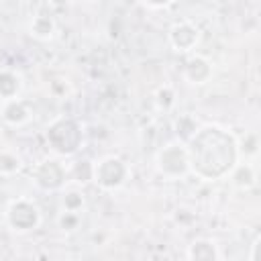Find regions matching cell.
<instances>
[{
  "label": "cell",
  "instance_id": "6da1fadb",
  "mask_svg": "<svg viewBox=\"0 0 261 261\" xmlns=\"http://www.w3.org/2000/svg\"><path fill=\"white\" fill-rule=\"evenodd\" d=\"M190 169L202 179H218L237 165L239 145L234 137L214 124L198 128L186 145Z\"/></svg>",
  "mask_w": 261,
  "mask_h": 261
},
{
  "label": "cell",
  "instance_id": "7a4b0ae2",
  "mask_svg": "<svg viewBox=\"0 0 261 261\" xmlns=\"http://www.w3.org/2000/svg\"><path fill=\"white\" fill-rule=\"evenodd\" d=\"M47 143L59 155H71L82 145V130L71 118H57L47 128Z\"/></svg>",
  "mask_w": 261,
  "mask_h": 261
},
{
  "label": "cell",
  "instance_id": "3957f363",
  "mask_svg": "<svg viewBox=\"0 0 261 261\" xmlns=\"http://www.w3.org/2000/svg\"><path fill=\"white\" fill-rule=\"evenodd\" d=\"M157 169L165 177H171V179L184 177L190 171L186 145L181 141H171L165 147H161L157 153Z\"/></svg>",
  "mask_w": 261,
  "mask_h": 261
},
{
  "label": "cell",
  "instance_id": "277c9868",
  "mask_svg": "<svg viewBox=\"0 0 261 261\" xmlns=\"http://www.w3.org/2000/svg\"><path fill=\"white\" fill-rule=\"evenodd\" d=\"M128 175V167L122 159L118 157H104L102 161H98L94 165V173H92V179L104 188V190H116L124 184Z\"/></svg>",
  "mask_w": 261,
  "mask_h": 261
},
{
  "label": "cell",
  "instance_id": "5b68a950",
  "mask_svg": "<svg viewBox=\"0 0 261 261\" xmlns=\"http://www.w3.org/2000/svg\"><path fill=\"white\" fill-rule=\"evenodd\" d=\"M39 220H41L39 208L33 202L24 200V198H18V200L10 202V206L6 210V222L16 232H27V230L37 228Z\"/></svg>",
  "mask_w": 261,
  "mask_h": 261
},
{
  "label": "cell",
  "instance_id": "8992f818",
  "mask_svg": "<svg viewBox=\"0 0 261 261\" xmlns=\"http://www.w3.org/2000/svg\"><path fill=\"white\" fill-rule=\"evenodd\" d=\"M65 167L57 159H45L35 167V181L43 190H59L65 184Z\"/></svg>",
  "mask_w": 261,
  "mask_h": 261
},
{
  "label": "cell",
  "instance_id": "52a82bcc",
  "mask_svg": "<svg viewBox=\"0 0 261 261\" xmlns=\"http://www.w3.org/2000/svg\"><path fill=\"white\" fill-rule=\"evenodd\" d=\"M198 41H200V29L190 20L175 22L169 29V43L177 51H192L198 45Z\"/></svg>",
  "mask_w": 261,
  "mask_h": 261
},
{
  "label": "cell",
  "instance_id": "ba28073f",
  "mask_svg": "<svg viewBox=\"0 0 261 261\" xmlns=\"http://www.w3.org/2000/svg\"><path fill=\"white\" fill-rule=\"evenodd\" d=\"M0 116L6 124L10 126H20L31 118V110L27 106V102H22L20 98H12V100H2L0 104Z\"/></svg>",
  "mask_w": 261,
  "mask_h": 261
},
{
  "label": "cell",
  "instance_id": "9c48e42d",
  "mask_svg": "<svg viewBox=\"0 0 261 261\" xmlns=\"http://www.w3.org/2000/svg\"><path fill=\"white\" fill-rule=\"evenodd\" d=\"M184 75L192 84H206L210 80V75H212V67H210L206 57L192 55V57H188V61L184 65Z\"/></svg>",
  "mask_w": 261,
  "mask_h": 261
},
{
  "label": "cell",
  "instance_id": "30bf717a",
  "mask_svg": "<svg viewBox=\"0 0 261 261\" xmlns=\"http://www.w3.org/2000/svg\"><path fill=\"white\" fill-rule=\"evenodd\" d=\"M29 33L31 37L39 39V41H49L55 35V20L51 14H37L33 16L31 24H29Z\"/></svg>",
  "mask_w": 261,
  "mask_h": 261
},
{
  "label": "cell",
  "instance_id": "8fae6325",
  "mask_svg": "<svg viewBox=\"0 0 261 261\" xmlns=\"http://www.w3.org/2000/svg\"><path fill=\"white\" fill-rule=\"evenodd\" d=\"M188 255H190V261H218L216 245L208 239L194 241L188 249Z\"/></svg>",
  "mask_w": 261,
  "mask_h": 261
},
{
  "label": "cell",
  "instance_id": "7c38bea8",
  "mask_svg": "<svg viewBox=\"0 0 261 261\" xmlns=\"http://www.w3.org/2000/svg\"><path fill=\"white\" fill-rule=\"evenodd\" d=\"M230 177H232V184L241 190H249L255 181H257V175H255V169L253 165L249 163H239L230 169Z\"/></svg>",
  "mask_w": 261,
  "mask_h": 261
},
{
  "label": "cell",
  "instance_id": "4fadbf2b",
  "mask_svg": "<svg viewBox=\"0 0 261 261\" xmlns=\"http://www.w3.org/2000/svg\"><path fill=\"white\" fill-rule=\"evenodd\" d=\"M20 90V80L16 73L8 69H0V100H12L16 98Z\"/></svg>",
  "mask_w": 261,
  "mask_h": 261
},
{
  "label": "cell",
  "instance_id": "5bb4252c",
  "mask_svg": "<svg viewBox=\"0 0 261 261\" xmlns=\"http://www.w3.org/2000/svg\"><path fill=\"white\" fill-rule=\"evenodd\" d=\"M20 169V159L12 151H0V173L12 175Z\"/></svg>",
  "mask_w": 261,
  "mask_h": 261
},
{
  "label": "cell",
  "instance_id": "9a60e30c",
  "mask_svg": "<svg viewBox=\"0 0 261 261\" xmlns=\"http://www.w3.org/2000/svg\"><path fill=\"white\" fill-rule=\"evenodd\" d=\"M84 206V194L77 192V190H69L63 194V208L65 212H73L77 214V210Z\"/></svg>",
  "mask_w": 261,
  "mask_h": 261
},
{
  "label": "cell",
  "instance_id": "2e32d148",
  "mask_svg": "<svg viewBox=\"0 0 261 261\" xmlns=\"http://www.w3.org/2000/svg\"><path fill=\"white\" fill-rule=\"evenodd\" d=\"M173 98H175V96H173V90H171L169 86H163V88H159L157 94H155V104H157V108L167 110V108H171Z\"/></svg>",
  "mask_w": 261,
  "mask_h": 261
},
{
  "label": "cell",
  "instance_id": "e0dca14e",
  "mask_svg": "<svg viewBox=\"0 0 261 261\" xmlns=\"http://www.w3.org/2000/svg\"><path fill=\"white\" fill-rule=\"evenodd\" d=\"M259 237H255V241H253V245H251V261H259L257 259V251H259Z\"/></svg>",
  "mask_w": 261,
  "mask_h": 261
}]
</instances>
